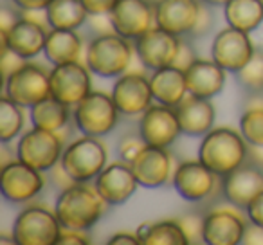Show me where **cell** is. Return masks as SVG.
I'll use <instances>...</instances> for the list:
<instances>
[{
	"instance_id": "cell-43",
	"label": "cell",
	"mask_w": 263,
	"mask_h": 245,
	"mask_svg": "<svg viewBox=\"0 0 263 245\" xmlns=\"http://www.w3.org/2000/svg\"><path fill=\"white\" fill-rule=\"evenodd\" d=\"M245 213H247L249 222L263 227V191L251 202V204H249V208L245 209Z\"/></svg>"
},
{
	"instance_id": "cell-27",
	"label": "cell",
	"mask_w": 263,
	"mask_h": 245,
	"mask_svg": "<svg viewBox=\"0 0 263 245\" xmlns=\"http://www.w3.org/2000/svg\"><path fill=\"white\" fill-rule=\"evenodd\" d=\"M45 16L51 29L76 31L88 20V11L81 0H51V4L45 8Z\"/></svg>"
},
{
	"instance_id": "cell-40",
	"label": "cell",
	"mask_w": 263,
	"mask_h": 245,
	"mask_svg": "<svg viewBox=\"0 0 263 245\" xmlns=\"http://www.w3.org/2000/svg\"><path fill=\"white\" fill-rule=\"evenodd\" d=\"M2 49H4V52H2V76H4V80H6V78L11 72H15L26 60H22L18 54H15L9 47H2Z\"/></svg>"
},
{
	"instance_id": "cell-34",
	"label": "cell",
	"mask_w": 263,
	"mask_h": 245,
	"mask_svg": "<svg viewBox=\"0 0 263 245\" xmlns=\"http://www.w3.org/2000/svg\"><path fill=\"white\" fill-rule=\"evenodd\" d=\"M144 146H146V143H144L143 136H141L139 132L124 134V136L119 139V143H117V154H119L121 161L130 164V162L141 154V150H143Z\"/></svg>"
},
{
	"instance_id": "cell-47",
	"label": "cell",
	"mask_w": 263,
	"mask_h": 245,
	"mask_svg": "<svg viewBox=\"0 0 263 245\" xmlns=\"http://www.w3.org/2000/svg\"><path fill=\"white\" fill-rule=\"evenodd\" d=\"M108 245H141V240L137 236V233H116L110 236V240L106 241Z\"/></svg>"
},
{
	"instance_id": "cell-7",
	"label": "cell",
	"mask_w": 263,
	"mask_h": 245,
	"mask_svg": "<svg viewBox=\"0 0 263 245\" xmlns=\"http://www.w3.org/2000/svg\"><path fill=\"white\" fill-rule=\"evenodd\" d=\"M63 150H65V143L62 134L33 126L20 136L15 157L29 164L31 168L45 173L62 161Z\"/></svg>"
},
{
	"instance_id": "cell-45",
	"label": "cell",
	"mask_w": 263,
	"mask_h": 245,
	"mask_svg": "<svg viewBox=\"0 0 263 245\" xmlns=\"http://www.w3.org/2000/svg\"><path fill=\"white\" fill-rule=\"evenodd\" d=\"M241 243L263 245V227L256 225V223H252V222H247V227H245L243 240H241Z\"/></svg>"
},
{
	"instance_id": "cell-38",
	"label": "cell",
	"mask_w": 263,
	"mask_h": 245,
	"mask_svg": "<svg viewBox=\"0 0 263 245\" xmlns=\"http://www.w3.org/2000/svg\"><path fill=\"white\" fill-rule=\"evenodd\" d=\"M87 24L90 26V31L96 36L116 33V29L112 26V20H110V15H88Z\"/></svg>"
},
{
	"instance_id": "cell-4",
	"label": "cell",
	"mask_w": 263,
	"mask_h": 245,
	"mask_svg": "<svg viewBox=\"0 0 263 245\" xmlns=\"http://www.w3.org/2000/svg\"><path fill=\"white\" fill-rule=\"evenodd\" d=\"M119 116L121 112L112 94L101 90H92L72 110L76 128L83 136L90 137H105L112 134L119 125Z\"/></svg>"
},
{
	"instance_id": "cell-50",
	"label": "cell",
	"mask_w": 263,
	"mask_h": 245,
	"mask_svg": "<svg viewBox=\"0 0 263 245\" xmlns=\"http://www.w3.org/2000/svg\"><path fill=\"white\" fill-rule=\"evenodd\" d=\"M150 2H152V4H154V6H157V4H161L162 0H150Z\"/></svg>"
},
{
	"instance_id": "cell-32",
	"label": "cell",
	"mask_w": 263,
	"mask_h": 245,
	"mask_svg": "<svg viewBox=\"0 0 263 245\" xmlns=\"http://www.w3.org/2000/svg\"><path fill=\"white\" fill-rule=\"evenodd\" d=\"M240 134L252 146H263V106H254L241 114Z\"/></svg>"
},
{
	"instance_id": "cell-39",
	"label": "cell",
	"mask_w": 263,
	"mask_h": 245,
	"mask_svg": "<svg viewBox=\"0 0 263 245\" xmlns=\"http://www.w3.org/2000/svg\"><path fill=\"white\" fill-rule=\"evenodd\" d=\"M119 0H81L88 15H110Z\"/></svg>"
},
{
	"instance_id": "cell-33",
	"label": "cell",
	"mask_w": 263,
	"mask_h": 245,
	"mask_svg": "<svg viewBox=\"0 0 263 245\" xmlns=\"http://www.w3.org/2000/svg\"><path fill=\"white\" fill-rule=\"evenodd\" d=\"M236 80L245 90L263 92V51H254L247 65L236 72Z\"/></svg>"
},
{
	"instance_id": "cell-6",
	"label": "cell",
	"mask_w": 263,
	"mask_h": 245,
	"mask_svg": "<svg viewBox=\"0 0 263 245\" xmlns=\"http://www.w3.org/2000/svg\"><path fill=\"white\" fill-rule=\"evenodd\" d=\"M63 231L54 211L45 205H27L16 215L13 238L16 245H56Z\"/></svg>"
},
{
	"instance_id": "cell-21",
	"label": "cell",
	"mask_w": 263,
	"mask_h": 245,
	"mask_svg": "<svg viewBox=\"0 0 263 245\" xmlns=\"http://www.w3.org/2000/svg\"><path fill=\"white\" fill-rule=\"evenodd\" d=\"M200 0H162L155 6V24L175 36H191L200 15Z\"/></svg>"
},
{
	"instance_id": "cell-1",
	"label": "cell",
	"mask_w": 263,
	"mask_h": 245,
	"mask_svg": "<svg viewBox=\"0 0 263 245\" xmlns=\"http://www.w3.org/2000/svg\"><path fill=\"white\" fill-rule=\"evenodd\" d=\"M106 202L88 182H74L58 193L54 213L63 229L90 231L105 215Z\"/></svg>"
},
{
	"instance_id": "cell-16",
	"label": "cell",
	"mask_w": 263,
	"mask_h": 245,
	"mask_svg": "<svg viewBox=\"0 0 263 245\" xmlns=\"http://www.w3.org/2000/svg\"><path fill=\"white\" fill-rule=\"evenodd\" d=\"M220 191L231 205L245 211L263 191V168L245 162L229 175L220 177Z\"/></svg>"
},
{
	"instance_id": "cell-26",
	"label": "cell",
	"mask_w": 263,
	"mask_h": 245,
	"mask_svg": "<svg viewBox=\"0 0 263 245\" xmlns=\"http://www.w3.org/2000/svg\"><path fill=\"white\" fill-rule=\"evenodd\" d=\"M83 44L76 31L51 29L45 40L44 56L51 65H62L69 62H80Z\"/></svg>"
},
{
	"instance_id": "cell-29",
	"label": "cell",
	"mask_w": 263,
	"mask_h": 245,
	"mask_svg": "<svg viewBox=\"0 0 263 245\" xmlns=\"http://www.w3.org/2000/svg\"><path fill=\"white\" fill-rule=\"evenodd\" d=\"M227 26L252 33L263 24V0H229L223 6Z\"/></svg>"
},
{
	"instance_id": "cell-49",
	"label": "cell",
	"mask_w": 263,
	"mask_h": 245,
	"mask_svg": "<svg viewBox=\"0 0 263 245\" xmlns=\"http://www.w3.org/2000/svg\"><path fill=\"white\" fill-rule=\"evenodd\" d=\"M0 243H16V241H15V238H13V234H11V238H8L6 234H2V236H0Z\"/></svg>"
},
{
	"instance_id": "cell-5",
	"label": "cell",
	"mask_w": 263,
	"mask_h": 245,
	"mask_svg": "<svg viewBox=\"0 0 263 245\" xmlns=\"http://www.w3.org/2000/svg\"><path fill=\"white\" fill-rule=\"evenodd\" d=\"M60 162L74 182H92L108 164V152L101 137L83 136L67 144Z\"/></svg>"
},
{
	"instance_id": "cell-28",
	"label": "cell",
	"mask_w": 263,
	"mask_h": 245,
	"mask_svg": "<svg viewBox=\"0 0 263 245\" xmlns=\"http://www.w3.org/2000/svg\"><path fill=\"white\" fill-rule=\"evenodd\" d=\"M29 117L34 128L49 130V132H62L67 128L70 121V106L60 103L52 96L44 101L36 103L29 108Z\"/></svg>"
},
{
	"instance_id": "cell-18",
	"label": "cell",
	"mask_w": 263,
	"mask_h": 245,
	"mask_svg": "<svg viewBox=\"0 0 263 245\" xmlns=\"http://www.w3.org/2000/svg\"><path fill=\"white\" fill-rule=\"evenodd\" d=\"M112 98L121 114L141 116L144 110L150 108L152 101H154L150 78L139 72H124L114 83Z\"/></svg>"
},
{
	"instance_id": "cell-3",
	"label": "cell",
	"mask_w": 263,
	"mask_h": 245,
	"mask_svg": "<svg viewBox=\"0 0 263 245\" xmlns=\"http://www.w3.org/2000/svg\"><path fill=\"white\" fill-rule=\"evenodd\" d=\"M136 47L117 33L96 36L87 47V67L99 78H119L128 72Z\"/></svg>"
},
{
	"instance_id": "cell-42",
	"label": "cell",
	"mask_w": 263,
	"mask_h": 245,
	"mask_svg": "<svg viewBox=\"0 0 263 245\" xmlns=\"http://www.w3.org/2000/svg\"><path fill=\"white\" fill-rule=\"evenodd\" d=\"M49 173H51L52 184H54V186L58 187L60 191L65 190V187H69V186H72V184H74V179L69 175V173L65 172V168L62 166V162H58V164H56L54 168L49 169Z\"/></svg>"
},
{
	"instance_id": "cell-12",
	"label": "cell",
	"mask_w": 263,
	"mask_h": 245,
	"mask_svg": "<svg viewBox=\"0 0 263 245\" xmlns=\"http://www.w3.org/2000/svg\"><path fill=\"white\" fill-rule=\"evenodd\" d=\"M180 44H182V38L161 29L159 26L152 27L143 36L134 40L137 58L150 70L173 65L179 56Z\"/></svg>"
},
{
	"instance_id": "cell-24",
	"label": "cell",
	"mask_w": 263,
	"mask_h": 245,
	"mask_svg": "<svg viewBox=\"0 0 263 245\" xmlns=\"http://www.w3.org/2000/svg\"><path fill=\"white\" fill-rule=\"evenodd\" d=\"M187 92L198 98L211 99L223 90L227 70L222 69L215 60L197 58L190 67L184 69Z\"/></svg>"
},
{
	"instance_id": "cell-35",
	"label": "cell",
	"mask_w": 263,
	"mask_h": 245,
	"mask_svg": "<svg viewBox=\"0 0 263 245\" xmlns=\"http://www.w3.org/2000/svg\"><path fill=\"white\" fill-rule=\"evenodd\" d=\"M190 243H202L204 241V218L198 215H186L179 220Z\"/></svg>"
},
{
	"instance_id": "cell-44",
	"label": "cell",
	"mask_w": 263,
	"mask_h": 245,
	"mask_svg": "<svg viewBox=\"0 0 263 245\" xmlns=\"http://www.w3.org/2000/svg\"><path fill=\"white\" fill-rule=\"evenodd\" d=\"M195 60H197V56H195V51H193V47H191V44L186 40H182L179 56H177V60H175L173 65H177L179 69H186V67H190Z\"/></svg>"
},
{
	"instance_id": "cell-15",
	"label": "cell",
	"mask_w": 263,
	"mask_h": 245,
	"mask_svg": "<svg viewBox=\"0 0 263 245\" xmlns=\"http://www.w3.org/2000/svg\"><path fill=\"white\" fill-rule=\"evenodd\" d=\"M110 20L117 34L137 40L155 27V6L150 0H119L110 11Z\"/></svg>"
},
{
	"instance_id": "cell-2",
	"label": "cell",
	"mask_w": 263,
	"mask_h": 245,
	"mask_svg": "<svg viewBox=\"0 0 263 245\" xmlns=\"http://www.w3.org/2000/svg\"><path fill=\"white\" fill-rule=\"evenodd\" d=\"M249 143L240 132L227 126L213 128L202 137L198 146V161L204 162L213 173L226 177L247 162Z\"/></svg>"
},
{
	"instance_id": "cell-46",
	"label": "cell",
	"mask_w": 263,
	"mask_h": 245,
	"mask_svg": "<svg viewBox=\"0 0 263 245\" xmlns=\"http://www.w3.org/2000/svg\"><path fill=\"white\" fill-rule=\"evenodd\" d=\"M13 6L20 11H44L51 0H11Z\"/></svg>"
},
{
	"instance_id": "cell-41",
	"label": "cell",
	"mask_w": 263,
	"mask_h": 245,
	"mask_svg": "<svg viewBox=\"0 0 263 245\" xmlns=\"http://www.w3.org/2000/svg\"><path fill=\"white\" fill-rule=\"evenodd\" d=\"M22 18V15L16 13V8H9L4 6L2 11H0V34H6L11 31V27L15 26L18 20Z\"/></svg>"
},
{
	"instance_id": "cell-48",
	"label": "cell",
	"mask_w": 263,
	"mask_h": 245,
	"mask_svg": "<svg viewBox=\"0 0 263 245\" xmlns=\"http://www.w3.org/2000/svg\"><path fill=\"white\" fill-rule=\"evenodd\" d=\"M202 2H205V4H209L211 8H220V6H226L229 0H202Z\"/></svg>"
},
{
	"instance_id": "cell-37",
	"label": "cell",
	"mask_w": 263,
	"mask_h": 245,
	"mask_svg": "<svg viewBox=\"0 0 263 245\" xmlns=\"http://www.w3.org/2000/svg\"><path fill=\"white\" fill-rule=\"evenodd\" d=\"M90 234L88 231H76V229H63L58 238L56 245H88L90 243Z\"/></svg>"
},
{
	"instance_id": "cell-8",
	"label": "cell",
	"mask_w": 263,
	"mask_h": 245,
	"mask_svg": "<svg viewBox=\"0 0 263 245\" xmlns=\"http://www.w3.org/2000/svg\"><path fill=\"white\" fill-rule=\"evenodd\" d=\"M4 96L24 108H31L51 96L49 72L38 63L24 62L4 80Z\"/></svg>"
},
{
	"instance_id": "cell-22",
	"label": "cell",
	"mask_w": 263,
	"mask_h": 245,
	"mask_svg": "<svg viewBox=\"0 0 263 245\" xmlns=\"http://www.w3.org/2000/svg\"><path fill=\"white\" fill-rule=\"evenodd\" d=\"M45 26L42 22L31 18H22L11 27V31L2 36V47H9L15 54H18L22 60H31L44 52L45 40H47Z\"/></svg>"
},
{
	"instance_id": "cell-17",
	"label": "cell",
	"mask_w": 263,
	"mask_h": 245,
	"mask_svg": "<svg viewBox=\"0 0 263 245\" xmlns=\"http://www.w3.org/2000/svg\"><path fill=\"white\" fill-rule=\"evenodd\" d=\"M139 182L134 175L132 166L121 159L114 161L112 164H106V168L94 180V187L108 205H121L130 200Z\"/></svg>"
},
{
	"instance_id": "cell-9",
	"label": "cell",
	"mask_w": 263,
	"mask_h": 245,
	"mask_svg": "<svg viewBox=\"0 0 263 245\" xmlns=\"http://www.w3.org/2000/svg\"><path fill=\"white\" fill-rule=\"evenodd\" d=\"M45 186L44 172L31 168L29 164L13 159L2 166L0 172V191L11 204H27L42 193Z\"/></svg>"
},
{
	"instance_id": "cell-25",
	"label": "cell",
	"mask_w": 263,
	"mask_h": 245,
	"mask_svg": "<svg viewBox=\"0 0 263 245\" xmlns=\"http://www.w3.org/2000/svg\"><path fill=\"white\" fill-rule=\"evenodd\" d=\"M150 87L155 101L166 106H173V108L190 94L184 69H179L177 65L152 70Z\"/></svg>"
},
{
	"instance_id": "cell-10",
	"label": "cell",
	"mask_w": 263,
	"mask_h": 245,
	"mask_svg": "<svg viewBox=\"0 0 263 245\" xmlns=\"http://www.w3.org/2000/svg\"><path fill=\"white\" fill-rule=\"evenodd\" d=\"M51 96L60 103L74 108L92 92L90 70L80 62L52 65L49 70Z\"/></svg>"
},
{
	"instance_id": "cell-30",
	"label": "cell",
	"mask_w": 263,
	"mask_h": 245,
	"mask_svg": "<svg viewBox=\"0 0 263 245\" xmlns=\"http://www.w3.org/2000/svg\"><path fill=\"white\" fill-rule=\"evenodd\" d=\"M141 245H190L179 220L146 222L137 227Z\"/></svg>"
},
{
	"instance_id": "cell-14",
	"label": "cell",
	"mask_w": 263,
	"mask_h": 245,
	"mask_svg": "<svg viewBox=\"0 0 263 245\" xmlns=\"http://www.w3.org/2000/svg\"><path fill=\"white\" fill-rule=\"evenodd\" d=\"M139 134L148 146L170 148L182 134L173 106L152 105L139 117Z\"/></svg>"
},
{
	"instance_id": "cell-13",
	"label": "cell",
	"mask_w": 263,
	"mask_h": 245,
	"mask_svg": "<svg viewBox=\"0 0 263 245\" xmlns=\"http://www.w3.org/2000/svg\"><path fill=\"white\" fill-rule=\"evenodd\" d=\"M254 45L249 33L227 26L226 29L218 31L211 44V58L227 72L241 70L254 54Z\"/></svg>"
},
{
	"instance_id": "cell-11",
	"label": "cell",
	"mask_w": 263,
	"mask_h": 245,
	"mask_svg": "<svg viewBox=\"0 0 263 245\" xmlns=\"http://www.w3.org/2000/svg\"><path fill=\"white\" fill-rule=\"evenodd\" d=\"M172 182L180 198L187 202H202L213 197L220 187V177L200 161H184L175 168Z\"/></svg>"
},
{
	"instance_id": "cell-23",
	"label": "cell",
	"mask_w": 263,
	"mask_h": 245,
	"mask_svg": "<svg viewBox=\"0 0 263 245\" xmlns=\"http://www.w3.org/2000/svg\"><path fill=\"white\" fill-rule=\"evenodd\" d=\"M179 117L180 130L187 137H204L209 130H213L216 119V110L213 103L205 98L187 94L175 106Z\"/></svg>"
},
{
	"instance_id": "cell-31",
	"label": "cell",
	"mask_w": 263,
	"mask_h": 245,
	"mask_svg": "<svg viewBox=\"0 0 263 245\" xmlns=\"http://www.w3.org/2000/svg\"><path fill=\"white\" fill-rule=\"evenodd\" d=\"M24 123H26L24 106L9 99L8 96H2L0 99V141L8 144L16 139L22 134Z\"/></svg>"
},
{
	"instance_id": "cell-19",
	"label": "cell",
	"mask_w": 263,
	"mask_h": 245,
	"mask_svg": "<svg viewBox=\"0 0 263 245\" xmlns=\"http://www.w3.org/2000/svg\"><path fill=\"white\" fill-rule=\"evenodd\" d=\"M247 222L236 209H213L204 216L205 245H238L243 240Z\"/></svg>"
},
{
	"instance_id": "cell-20",
	"label": "cell",
	"mask_w": 263,
	"mask_h": 245,
	"mask_svg": "<svg viewBox=\"0 0 263 245\" xmlns=\"http://www.w3.org/2000/svg\"><path fill=\"white\" fill-rule=\"evenodd\" d=\"M134 175H136L139 186L146 190L162 187L172 179V155L168 148L159 146H144L141 154L130 162Z\"/></svg>"
},
{
	"instance_id": "cell-36",
	"label": "cell",
	"mask_w": 263,
	"mask_h": 245,
	"mask_svg": "<svg viewBox=\"0 0 263 245\" xmlns=\"http://www.w3.org/2000/svg\"><path fill=\"white\" fill-rule=\"evenodd\" d=\"M213 24H215V16H213L211 6L205 4V2H202L200 4V15H198L197 26H195L191 36H204V34H208L209 31H211Z\"/></svg>"
}]
</instances>
